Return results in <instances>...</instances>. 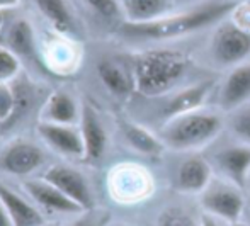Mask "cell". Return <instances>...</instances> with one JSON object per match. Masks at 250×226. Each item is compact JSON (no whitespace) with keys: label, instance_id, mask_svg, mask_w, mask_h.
I'll use <instances>...</instances> for the list:
<instances>
[{"label":"cell","instance_id":"52a82bcc","mask_svg":"<svg viewBox=\"0 0 250 226\" xmlns=\"http://www.w3.org/2000/svg\"><path fill=\"white\" fill-rule=\"evenodd\" d=\"M44 164V151L26 140H16L0 153V168L7 174L24 177Z\"/></svg>","mask_w":250,"mask_h":226},{"label":"cell","instance_id":"2e32d148","mask_svg":"<svg viewBox=\"0 0 250 226\" xmlns=\"http://www.w3.org/2000/svg\"><path fill=\"white\" fill-rule=\"evenodd\" d=\"M213 85H214V80L209 79V80H203V82H199V83H194V85H191V87H186V89H182L181 92H177V94L165 104L164 111H162L164 118L174 119V118H177V116L198 111L201 105L204 104L206 97L209 95Z\"/></svg>","mask_w":250,"mask_h":226},{"label":"cell","instance_id":"d4e9b609","mask_svg":"<svg viewBox=\"0 0 250 226\" xmlns=\"http://www.w3.org/2000/svg\"><path fill=\"white\" fill-rule=\"evenodd\" d=\"M21 72V58L7 46L0 44V82L14 80Z\"/></svg>","mask_w":250,"mask_h":226},{"label":"cell","instance_id":"3957f363","mask_svg":"<svg viewBox=\"0 0 250 226\" xmlns=\"http://www.w3.org/2000/svg\"><path fill=\"white\" fill-rule=\"evenodd\" d=\"M223 128V119L213 112H188L168 119L165 129L162 131V140L165 144L175 150H191L209 143L220 135Z\"/></svg>","mask_w":250,"mask_h":226},{"label":"cell","instance_id":"cb8c5ba5","mask_svg":"<svg viewBox=\"0 0 250 226\" xmlns=\"http://www.w3.org/2000/svg\"><path fill=\"white\" fill-rule=\"evenodd\" d=\"M157 226H201L194 221V218L188 213L186 209L179 206L165 207L158 214Z\"/></svg>","mask_w":250,"mask_h":226},{"label":"cell","instance_id":"44dd1931","mask_svg":"<svg viewBox=\"0 0 250 226\" xmlns=\"http://www.w3.org/2000/svg\"><path fill=\"white\" fill-rule=\"evenodd\" d=\"M121 131L126 143L138 153L145 155V157H158L164 151V143H162L164 140H158L157 136L151 135L148 129H145L143 126L129 121H123Z\"/></svg>","mask_w":250,"mask_h":226},{"label":"cell","instance_id":"4fadbf2b","mask_svg":"<svg viewBox=\"0 0 250 226\" xmlns=\"http://www.w3.org/2000/svg\"><path fill=\"white\" fill-rule=\"evenodd\" d=\"M214 164L235 185L242 189L250 174V146L237 144L223 148L214 155Z\"/></svg>","mask_w":250,"mask_h":226},{"label":"cell","instance_id":"f1b7e54d","mask_svg":"<svg viewBox=\"0 0 250 226\" xmlns=\"http://www.w3.org/2000/svg\"><path fill=\"white\" fill-rule=\"evenodd\" d=\"M233 12H235V16H237V17H235L237 21L249 19V17H250V3H244V5H237V9H235ZM244 29H245V31H249V33H250V21L244 26Z\"/></svg>","mask_w":250,"mask_h":226},{"label":"cell","instance_id":"ac0fdd59","mask_svg":"<svg viewBox=\"0 0 250 226\" xmlns=\"http://www.w3.org/2000/svg\"><path fill=\"white\" fill-rule=\"evenodd\" d=\"M97 75L104 87L116 97H129L136 89L135 75L114 60H102L97 63Z\"/></svg>","mask_w":250,"mask_h":226},{"label":"cell","instance_id":"5bb4252c","mask_svg":"<svg viewBox=\"0 0 250 226\" xmlns=\"http://www.w3.org/2000/svg\"><path fill=\"white\" fill-rule=\"evenodd\" d=\"M80 114H82V107H79L77 101L68 92L55 90L48 95L41 109V121L75 126L80 123Z\"/></svg>","mask_w":250,"mask_h":226},{"label":"cell","instance_id":"7c38bea8","mask_svg":"<svg viewBox=\"0 0 250 226\" xmlns=\"http://www.w3.org/2000/svg\"><path fill=\"white\" fill-rule=\"evenodd\" d=\"M247 102H250V63H240L221 85L220 105L225 111H235Z\"/></svg>","mask_w":250,"mask_h":226},{"label":"cell","instance_id":"d590c367","mask_svg":"<svg viewBox=\"0 0 250 226\" xmlns=\"http://www.w3.org/2000/svg\"><path fill=\"white\" fill-rule=\"evenodd\" d=\"M41 226H58V225H55V223H53V225H50V223H44V225H41Z\"/></svg>","mask_w":250,"mask_h":226},{"label":"cell","instance_id":"d6986e66","mask_svg":"<svg viewBox=\"0 0 250 226\" xmlns=\"http://www.w3.org/2000/svg\"><path fill=\"white\" fill-rule=\"evenodd\" d=\"M128 22H151L172 12L170 0H121Z\"/></svg>","mask_w":250,"mask_h":226},{"label":"cell","instance_id":"8fae6325","mask_svg":"<svg viewBox=\"0 0 250 226\" xmlns=\"http://www.w3.org/2000/svg\"><path fill=\"white\" fill-rule=\"evenodd\" d=\"M7 48H10L21 60H27V62L34 63L36 66L43 70L46 68V63L40 56L38 51V41L36 33H34L33 26L27 19H17L10 24L9 33H7Z\"/></svg>","mask_w":250,"mask_h":226},{"label":"cell","instance_id":"484cf974","mask_svg":"<svg viewBox=\"0 0 250 226\" xmlns=\"http://www.w3.org/2000/svg\"><path fill=\"white\" fill-rule=\"evenodd\" d=\"M82 2L104 21H116L123 14L121 3L118 0H82Z\"/></svg>","mask_w":250,"mask_h":226},{"label":"cell","instance_id":"7a4b0ae2","mask_svg":"<svg viewBox=\"0 0 250 226\" xmlns=\"http://www.w3.org/2000/svg\"><path fill=\"white\" fill-rule=\"evenodd\" d=\"M188 56L172 49H153L135 58L133 75L140 94L157 97L172 90L188 72Z\"/></svg>","mask_w":250,"mask_h":226},{"label":"cell","instance_id":"ffe728a7","mask_svg":"<svg viewBox=\"0 0 250 226\" xmlns=\"http://www.w3.org/2000/svg\"><path fill=\"white\" fill-rule=\"evenodd\" d=\"M41 16L51 24V27L62 36L75 34V21L65 0H34Z\"/></svg>","mask_w":250,"mask_h":226},{"label":"cell","instance_id":"4316f807","mask_svg":"<svg viewBox=\"0 0 250 226\" xmlns=\"http://www.w3.org/2000/svg\"><path fill=\"white\" fill-rule=\"evenodd\" d=\"M14 90L12 85H9L7 82H0V126H5L10 121L14 112Z\"/></svg>","mask_w":250,"mask_h":226},{"label":"cell","instance_id":"d6a6232c","mask_svg":"<svg viewBox=\"0 0 250 226\" xmlns=\"http://www.w3.org/2000/svg\"><path fill=\"white\" fill-rule=\"evenodd\" d=\"M105 226H128V225H125V223H111V225H105Z\"/></svg>","mask_w":250,"mask_h":226},{"label":"cell","instance_id":"ba28073f","mask_svg":"<svg viewBox=\"0 0 250 226\" xmlns=\"http://www.w3.org/2000/svg\"><path fill=\"white\" fill-rule=\"evenodd\" d=\"M80 135L83 141V160L87 164H96L105 153L107 148V133L104 129L99 114L90 104L82 105L80 114Z\"/></svg>","mask_w":250,"mask_h":226},{"label":"cell","instance_id":"e575fe53","mask_svg":"<svg viewBox=\"0 0 250 226\" xmlns=\"http://www.w3.org/2000/svg\"><path fill=\"white\" fill-rule=\"evenodd\" d=\"M231 226H247V225H242V223H238V221H237V223H231Z\"/></svg>","mask_w":250,"mask_h":226},{"label":"cell","instance_id":"83f0119b","mask_svg":"<svg viewBox=\"0 0 250 226\" xmlns=\"http://www.w3.org/2000/svg\"><path fill=\"white\" fill-rule=\"evenodd\" d=\"M68 226H105V216L102 213H97L96 209H90Z\"/></svg>","mask_w":250,"mask_h":226},{"label":"cell","instance_id":"30bf717a","mask_svg":"<svg viewBox=\"0 0 250 226\" xmlns=\"http://www.w3.org/2000/svg\"><path fill=\"white\" fill-rule=\"evenodd\" d=\"M24 190L31 199L43 209L50 211V213H63V214H77V213H85L79 204H75L72 199L65 196L62 190H58L55 185L46 182L44 179L40 181H26L22 184Z\"/></svg>","mask_w":250,"mask_h":226},{"label":"cell","instance_id":"1f68e13d","mask_svg":"<svg viewBox=\"0 0 250 226\" xmlns=\"http://www.w3.org/2000/svg\"><path fill=\"white\" fill-rule=\"evenodd\" d=\"M201 226H218V223L214 221V218L211 214H203L201 216Z\"/></svg>","mask_w":250,"mask_h":226},{"label":"cell","instance_id":"8992f818","mask_svg":"<svg viewBox=\"0 0 250 226\" xmlns=\"http://www.w3.org/2000/svg\"><path fill=\"white\" fill-rule=\"evenodd\" d=\"M204 211L211 216H218L228 223H237L245 207V199L235 185L216 184L206 187L201 196Z\"/></svg>","mask_w":250,"mask_h":226},{"label":"cell","instance_id":"9a60e30c","mask_svg":"<svg viewBox=\"0 0 250 226\" xmlns=\"http://www.w3.org/2000/svg\"><path fill=\"white\" fill-rule=\"evenodd\" d=\"M0 201L5 206L14 226H41L44 218L34 204L0 181Z\"/></svg>","mask_w":250,"mask_h":226},{"label":"cell","instance_id":"5b68a950","mask_svg":"<svg viewBox=\"0 0 250 226\" xmlns=\"http://www.w3.org/2000/svg\"><path fill=\"white\" fill-rule=\"evenodd\" d=\"M43 179L51 185H55L58 190H62L68 199L79 204L83 211H90L96 206L92 187L85 175L77 168L63 164L51 165L43 174Z\"/></svg>","mask_w":250,"mask_h":226},{"label":"cell","instance_id":"f546056e","mask_svg":"<svg viewBox=\"0 0 250 226\" xmlns=\"http://www.w3.org/2000/svg\"><path fill=\"white\" fill-rule=\"evenodd\" d=\"M0 226H14L12 220H10L9 213H7V209H5V206L2 204V201H0Z\"/></svg>","mask_w":250,"mask_h":226},{"label":"cell","instance_id":"4dcf8cb0","mask_svg":"<svg viewBox=\"0 0 250 226\" xmlns=\"http://www.w3.org/2000/svg\"><path fill=\"white\" fill-rule=\"evenodd\" d=\"M21 0H0V10L5 9H14V7L19 5Z\"/></svg>","mask_w":250,"mask_h":226},{"label":"cell","instance_id":"603a6c76","mask_svg":"<svg viewBox=\"0 0 250 226\" xmlns=\"http://www.w3.org/2000/svg\"><path fill=\"white\" fill-rule=\"evenodd\" d=\"M230 128L238 140L250 146V102L235 109L233 116L230 118Z\"/></svg>","mask_w":250,"mask_h":226},{"label":"cell","instance_id":"836d02e7","mask_svg":"<svg viewBox=\"0 0 250 226\" xmlns=\"http://www.w3.org/2000/svg\"><path fill=\"white\" fill-rule=\"evenodd\" d=\"M2 22H3V14H2V10H0V29H2Z\"/></svg>","mask_w":250,"mask_h":226},{"label":"cell","instance_id":"e0dca14e","mask_svg":"<svg viewBox=\"0 0 250 226\" xmlns=\"http://www.w3.org/2000/svg\"><path fill=\"white\" fill-rule=\"evenodd\" d=\"M211 167L204 158L189 157L181 164L175 177V187L181 192H204L209 185Z\"/></svg>","mask_w":250,"mask_h":226},{"label":"cell","instance_id":"7402d4cb","mask_svg":"<svg viewBox=\"0 0 250 226\" xmlns=\"http://www.w3.org/2000/svg\"><path fill=\"white\" fill-rule=\"evenodd\" d=\"M10 85H12V90H14L16 104H14L12 118H10V121L7 123L3 128H9V126L16 124L17 121H21V119L31 111V107L34 105V101H36V90H34V85L26 79V77H16Z\"/></svg>","mask_w":250,"mask_h":226},{"label":"cell","instance_id":"9c48e42d","mask_svg":"<svg viewBox=\"0 0 250 226\" xmlns=\"http://www.w3.org/2000/svg\"><path fill=\"white\" fill-rule=\"evenodd\" d=\"M36 131L41 140L58 153L66 157H83V141L80 129L66 124L40 121L36 124Z\"/></svg>","mask_w":250,"mask_h":226},{"label":"cell","instance_id":"6da1fadb","mask_svg":"<svg viewBox=\"0 0 250 226\" xmlns=\"http://www.w3.org/2000/svg\"><path fill=\"white\" fill-rule=\"evenodd\" d=\"M237 9L233 0H209L194 9L184 10L181 14H168L162 19L151 22H125L119 26L123 36L143 41H165L175 40L192 34L218 21L225 19L228 14Z\"/></svg>","mask_w":250,"mask_h":226},{"label":"cell","instance_id":"277c9868","mask_svg":"<svg viewBox=\"0 0 250 226\" xmlns=\"http://www.w3.org/2000/svg\"><path fill=\"white\" fill-rule=\"evenodd\" d=\"M213 58L221 66H237L250 55V33L237 22H225L216 29L211 44Z\"/></svg>","mask_w":250,"mask_h":226}]
</instances>
